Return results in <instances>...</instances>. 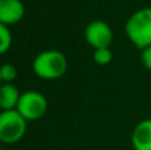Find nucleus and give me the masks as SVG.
<instances>
[{"label":"nucleus","mask_w":151,"mask_h":150,"mask_svg":"<svg viewBox=\"0 0 151 150\" xmlns=\"http://www.w3.org/2000/svg\"><path fill=\"white\" fill-rule=\"evenodd\" d=\"M32 69L39 79L57 80L65 74L68 69V60L61 50L48 49L35 57Z\"/></svg>","instance_id":"obj_1"},{"label":"nucleus","mask_w":151,"mask_h":150,"mask_svg":"<svg viewBox=\"0 0 151 150\" xmlns=\"http://www.w3.org/2000/svg\"><path fill=\"white\" fill-rule=\"evenodd\" d=\"M127 39L138 49L151 45V7L135 11L125 24Z\"/></svg>","instance_id":"obj_2"},{"label":"nucleus","mask_w":151,"mask_h":150,"mask_svg":"<svg viewBox=\"0 0 151 150\" xmlns=\"http://www.w3.org/2000/svg\"><path fill=\"white\" fill-rule=\"evenodd\" d=\"M27 121L17 110L0 112V142L12 145L24 137Z\"/></svg>","instance_id":"obj_3"},{"label":"nucleus","mask_w":151,"mask_h":150,"mask_svg":"<svg viewBox=\"0 0 151 150\" xmlns=\"http://www.w3.org/2000/svg\"><path fill=\"white\" fill-rule=\"evenodd\" d=\"M47 109L48 101L42 93L37 90H27L21 93L16 110L25 118L27 122H33L42 118Z\"/></svg>","instance_id":"obj_4"},{"label":"nucleus","mask_w":151,"mask_h":150,"mask_svg":"<svg viewBox=\"0 0 151 150\" xmlns=\"http://www.w3.org/2000/svg\"><path fill=\"white\" fill-rule=\"evenodd\" d=\"M85 40L94 49L110 48L114 40V33H113L111 27L106 21L93 20L85 28Z\"/></svg>","instance_id":"obj_5"},{"label":"nucleus","mask_w":151,"mask_h":150,"mask_svg":"<svg viewBox=\"0 0 151 150\" xmlns=\"http://www.w3.org/2000/svg\"><path fill=\"white\" fill-rule=\"evenodd\" d=\"M25 7L21 0H0V23L9 27L24 17Z\"/></svg>","instance_id":"obj_6"},{"label":"nucleus","mask_w":151,"mask_h":150,"mask_svg":"<svg viewBox=\"0 0 151 150\" xmlns=\"http://www.w3.org/2000/svg\"><path fill=\"white\" fill-rule=\"evenodd\" d=\"M131 145L135 150H151V118L135 125L131 133Z\"/></svg>","instance_id":"obj_7"},{"label":"nucleus","mask_w":151,"mask_h":150,"mask_svg":"<svg viewBox=\"0 0 151 150\" xmlns=\"http://www.w3.org/2000/svg\"><path fill=\"white\" fill-rule=\"evenodd\" d=\"M20 90L13 84H3L0 87V109L15 110L20 100Z\"/></svg>","instance_id":"obj_8"},{"label":"nucleus","mask_w":151,"mask_h":150,"mask_svg":"<svg viewBox=\"0 0 151 150\" xmlns=\"http://www.w3.org/2000/svg\"><path fill=\"white\" fill-rule=\"evenodd\" d=\"M11 45H12V33L9 31V27L0 23V55L8 52Z\"/></svg>","instance_id":"obj_9"},{"label":"nucleus","mask_w":151,"mask_h":150,"mask_svg":"<svg viewBox=\"0 0 151 150\" xmlns=\"http://www.w3.org/2000/svg\"><path fill=\"white\" fill-rule=\"evenodd\" d=\"M0 77L3 84H12L17 77V68L13 64H3L0 66Z\"/></svg>","instance_id":"obj_10"},{"label":"nucleus","mask_w":151,"mask_h":150,"mask_svg":"<svg viewBox=\"0 0 151 150\" xmlns=\"http://www.w3.org/2000/svg\"><path fill=\"white\" fill-rule=\"evenodd\" d=\"M93 60L98 65H109L113 60V52L110 48H101V49H94Z\"/></svg>","instance_id":"obj_11"},{"label":"nucleus","mask_w":151,"mask_h":150,"mask_svg":"<svg viewBox=\"0 0 151 150\" xmlns=\"http://www.w3.org/2000/svg\"><path fill=\"white\" fill-rule=\"evenodd\" d=\"M141 61L145 68L151 72V45L141 50Z\"/></svg>","instance_id":"obj_12"},{"label":"nucleus","mask_w":151,"mask_h":150,"mask_svg":"<svg viewBox=\"0 0 151 150\" xmlns=\"http://www.w3.org/2000/svg\"><path fill=\"white\" fill-rule=\"evenodd\" d=\"M3 85V81H1V77H0V87H1Z\"/></svg>","instance_id":"obj_13"}]
</instances>
